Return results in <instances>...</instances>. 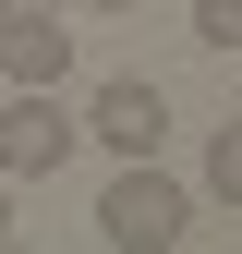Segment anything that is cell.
Instances as JSON below:
<instances>
[{
    "label": "cell",
    "instance_id": "cell-1",
    "mask_svg": "<svg viewBox=\"0 0 242 254\" xmlns=\"http://www.w3.org/2000/svg\"><path fill=\"white\" fill-rule=\"evenodd\" d=\"M97 230H109L121 254H170L182 230H194V194H182L158 157H121V182L97 194Z\"/></svg>",
    "mask_w": 242,
    "mask_h": 254
},
{
    "label": "cell",
    "instance_id": "cell-2",
    "mask_svg": "<svg viewBox=\"0 0 242 254\" xmlns=\"http://www.w3.org/2000/svg\"><path fill=\"white\" fill-rule=\"evenodd\" d=\"M73 145H85V121L60 109V85H12V109H0V182H49Z\"/></svg>",
    "mask_w": 242,
    "mask_h": 254
},
{
    "label": "cell",
    "instance_id": "cell-3",
    "mask_svg": "<svg viewBox=\"0 0 242 254\" xmlns=\"http://www.w3.org/2000/svg\"><path fill=\"white\" fill-rule=\"evenodd\" d=\"M85 133H97L109 157H158V145H170V97H158L145 73H109L97 97H85Z\"/></svg>",
    "mask_w": 242,
    "mask_h": 254
},
{
    "label": "cell",
    "instance_id": "cell-4",
    "mask_svg": "<svg viewBox=\"0 0 242 254\" xmlns=\"http://www.w3.org/2000/svg\"><path fill=\"white\" fill-rule=\"evenodd\" d=\"M0 73H12V85H60V73H73V24H60V12L0 24Z\"/></svg>",
    "mask_w": 242,
    "mask_h": 254
},
{
    "label": "cell",
    "instance_id": "cell-5",
    "mask_svg": "<svg viewBox=\"0 0 242 254\" xmlns=\"http://www.w3.org/2000/svg\"><path fill=\"white\" fill-rule=\"evenodd\" d=\"M206 194L242 206V121H218V145H206Z\"/></svg>",
    "mask_w": 242,
    "mask_h": 254
},
{
    "label": "cell",
    "instance_id": "cell-6",
    "mask_svg": "<svg viewBox=\"0 0 242 254\" xmlns=\"http://www.w3.org/2000/svg\"><path fill=\"white\" fill-rule=\"evenodd\" d=\"M194 37L206 49H242V0H194Z\"/></svg>",
    "mask_w": 242,
    "mask_h": 254
},
{
    "label": "cell",
    "instance_id": "cell-7",
    "mask_svg": "<svg viewBox=\"0 0 242 254\" xmlns=\"http://www.w3.org/2000/svg\"><path fill=\"white\" fill-rule=\"evenodd\" d=\"M24 12H60V0H0V24H24Z\"/></svg>",
    "mask_w": 242,
    "mask_h": 254
},
{
    "label": "cell",
    "instance_id": "cell-8",
    "mask_svg": "<svg viewBox=\"0 0 242 254\" xmlns=\"http://www.w3.org/2000/svg\"><path fill=\"white\" fill-rule=\"evenodd\" d=\"M60 12H133V0H60Z\"/></svg>",
    "mask_w": 242,
    "mask_h": 254
},
{
    "label": "cell",
    "instance_id": "cell-9",
    "mask_svg": "<svg viewBox=\"0 0 242 254\" xmlns=\"http://www.w3.org/2000/svg\"><path fill=\"white\" fill-rule=\"evenodd\" d=\"M0 242H12V182H0Z\"/></svg>",
    "mask_w": 242,
    "mask_h": 254
}]
</instances>
